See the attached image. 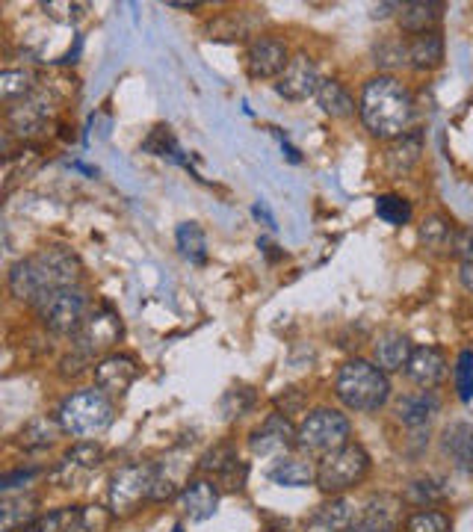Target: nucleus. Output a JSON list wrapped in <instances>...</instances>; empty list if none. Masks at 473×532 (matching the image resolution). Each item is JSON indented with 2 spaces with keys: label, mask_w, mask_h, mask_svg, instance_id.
<instances>
[{
  "label": "nucleus",
  "mask_w": 473,
  "mask_h": 532,
  "mask_svg": "<svg viewBox=\"0 0 473 532\" xmlns=\"http://www.w3.org/2000/svg\"><path fill=\"white\" fill-rule=\"evenodd\" d=\"M157 485V462H134L119 467L110 479V512L116 518H131L142 503L154 500Z\"/></svg>",
  "instance_id": "423d86ee"
},
{
  "label": "nucleus",
  "mask_w": 473,
  "mask_h": 532,
  "mask_svg": "<svg viewBox=\"0 0 473 532\" xmlns=\"http://www.w3.org/2000/svg\"><path fill=\"white\" fill-rule=\"evenodd\" d=\"M423 157V133L408 131L397 139L388 142V151H385V166L391 175H408Z\"/></svg>",
  "instance_id": "5701e85b"
},
{
  "label": "nucleus",
  "mask_w": 473,
  "mask_h": 532,
  "mask_svg": "<svg viewBox=\"0 0 473 532\" xmlns=\"http://www.w3.org/2000/svg\"><path fill=\"white\" fill-rule=\"evenodd\" d=\"M403 532H450V518L438 509H417L406 518Z\"/></svg>",
  "instance_id": "e433bc0d"
},
{
  "label": "nucleus",
  "mask_w": 473,
  "mask_h": 532,
  "mask_svg": "<svg viewBox=\"0 0 473 532\" xmlns=\"http://www.w3.org/2000/svg\"><path fill=\"white\" fill-rule=\"evenodd\" d=\"M101 462H104V450L95 441H80L68 450L66 456L60 459V465L54 467L48 476H51V482L66 488V485H74L83 473L95 470Z\"/></svg>",
  "instance_id": "f3484780"
},
{
  "label": "nucleus",
  "mask_w": 473,
  "mask_h": 532,
  "mask_svg": "<svg viewBox=\"0 0 473 532\" xmlns=\"http://www.w3.org/2000/svg\"><path fill=\"white\" fill-rule=\"evenodd\" d=\"M450 255H456L462 264L473 261V225L471 228H459V231H456V240H453Z\"/></svg>",
  "instance_id": "79ce46f5"
},
{
  "label": "nucleus",
  "mask_w": 473,
  "mask_h": 532,
  "mask_svg": "<svg viewBox=\"0 0 473 532\" xmlns=\"http://www.w3.org/2000/svg\"><path fill=\"white\" fill-rule=\"evenodd\" d=\"M411 201L397 196V193H385L376 199V216L385 222V225H394V228H403L411 222Z\"/></svg>",
  "instance_id": "f704fd0d"
},
{
  "label": "nucleus",
  "mask_w": 473,
  "mask_h": 532,
  "mask_svg": "<svg viewBox=\"0 0 473 532\" xmlns=\"http://www.w3.org/2000/svg\"><path fill=\"white\" fill-rule=\"evenodd\" d=\"M400 521H403V500L391 494L373 497L358 518V524L364 527H391V530H400Z\"/></svg>",
  "instance_id": "bb28decb"
},
{
  "label": "nucleus",
  "mask_w": 473,
  "mask_h": 532,
  "mask_svg": "<svg viewBox=\"0 0 473 532\" xmlns=\"http://www.w3.org/2000/svg\"><path fill=\"white\" fill-rule=\"evenodd\" d=\"M270 479L281 488H308V485H317V470L305 459L281 456V462L270 470Z\"/></svg>",
  "instance_id": "7c9ffc66"
},
{
  "label": "nucleus",
  "mask_w": 473,
  "mask_h": 532,
  "mask_svg": "<svg viewBox=\"0 0 473 532\" xmlns=\"http://www.w3.org/2000/svg\"><path fill=\"white\" fill-rule=\"evenodd\" d=\"M175 243L178 252L190 261V264H204L207 261V237L196 222H181L175 231Z\"/></svg>",
  "instance_id": "2f4dec72"
},
{
  "label": "nucleus",
  "mask_w": 473,
  "mask_h": 532,
  "mask_svg": "<svg viewBox=\"0 0 473 532\" xmlns=\"http://www.w3.org/2000/svg\"><path fill=\"white\" fill-rule=\"evenodd\" d=\"M459 281H462V287H465L468 293H473V261L459 266Z\"/></svg>",
  "instance_id": "c03bdc74"
},
{
  "label": "nucleus",
  "mask_w": 473,
  "mask_h": 532,
  "mask_svg": "<svg viewBox=\"0 0 473 532\" xmlns=\"http://www.w3.org/2000/svg\"><path fill=\"white\" fill-rule=\"evenodd\" d=\"M122 337V320L110 308H98L86 314L83 326L74 334V352L83 361H92L104 352H110Z\"/></svg>",
  "instance_id": "1a4fd4ad"
},
{
  "label": "nucleus",
  "mask_w": 473,
  "mask_h": 532,
  "mask_svg": "<svg viewBox=\"0 0 473 532\" xmlns=\"http://www.w3.org/2000/svg\"><path fill=\"white\" fill-rule=\"evenodd\" d=\"M36 314L48 332L77 334L89 314V302H86V293L77 284H71V287H60V290L48 293L36 305Z\"/></svg>",
  "instance_id": "6e6552de"
},
{
  "label": "nucleus",
  "mask_w": 473,
  "mask_h": 532,
  "mask_svg": "<svg viewBox=\"0 0 473 532\" xmlns=\"http://www.w3.org/2000/svg\"><path fill=\"white\" fill-rule=\"evenodd\" d=\"M358 113L364 128L376 139H397L411 131L414 119V95L406 83L394 74H376L364 83L358 98Z\"/></svg>",
  "instance_id": "f257e3e1"
},
{
  "label": "nucleus",
  "mask_w": 473,
  "mask_h": 532,
  "mask_svg": "<svg viewBox=\"0 0 473 532\" xmlns=\"http://www.w3.org/2000/svg\"><path fill=\"white\" fill-rule=\"evenodd\" d=\"M438 411H441V399L435 391H417L397 402V420L408 432H423V429L429 432V423L435 420Z\"/></svg>",
  "instance_id": "aec40b11"
},
{
  "label": "nucleus",
  "mask_w": 473,
  "mask_h": 532,
  "mask_svg": "<svg viewBox=\"0 0 473 532\" xmlns=\"http://www.w3.org/2000/svg\"><path fill=\"white\" fill-rule=\"evenodd\" d=\"M216 506H219V488L216 482L210 479H190L181 494H178V509L184 518H190L193 524L207 521L216 515Z\"/></svg>",
  "instance_id": "a211bd4d"
},
{
  "label": "nucleus",
  "mask_w": 473,
  "mask_h": 532,
  "mask_svg": "<svg viewBox=\"0 0 473 532\" xmlns=\"http://www.w3.org/2000/svg\"><path fill=\"white\" fill-rule=\"evenodd\" d=\"M36 476H39L36 467H30V470H12V473H6V476L0 479V491H3V494H12L15 488H24V485L33 482Z\"/></svg>",
  "instance_id": "37998d69"
},
{
  "label": "nucleus",
  "mask_w": 473,
  "mask_h": 532,
  "mask_svg": "<svg viewBox=\"0 0 473 532\" xmlns=\"http://www.w3.org/2000/svg\"><path fill=\"white\" fill-rule=\"evenodd\" d=\"M33 71L27 68H6L0 74V98L9 104V101H24L27 95H33Z\"/></svg>",
  "instance_id": "72a5a7b5"
},
{
  "label": "nucleus",
  "mask_w": 473,
  "mask_h": 532,
  "mask_svg": "<svg viewBox=\"0 0 473 532\" xmlns=\"http://www.w3.org/2000/svg\"><path fill=\"white\" fill-rule=\"evenodd\" d=\"M352 532H400V530H391V527H364V524H358Z\"/></svg>",
  "instance_id": "49530a36"
},
{
  "label": "nucleus",
  "mask_w": 473,
  "mask_h": 532,
  "mask_svg": "<svg viewBox=\"0 0 473 532\" xmlns=\"http://www.w3.org/2000/svg\"><path fill=\"white\" fill-rule=\"evenodd\" d=\"M314 98H317L320 110L332 119H346V116L355 113V98L340 80H323Z\"/></svg>",
  "instance_id": "c756f323"
},
{
  "label": "nucleus",
  "mask_w": 473,
  "mask_h": 532,
  "mask_svg": "<svg viewBox=\"0 0 473 532\" xmlns=\"http://www.w3.org/2000/svg\"><path fill=\"white\" fill-rule=\"evenodd\" d=\"M296 429L287 414L275 411L249 435V450L255 456H284L296 447Z\"/></svg>",
  "instance_id": "ddd939ff"
},
{
  "label": "nucleus",
  "mask_w": 473,
  "mask_h": 532,
  "mask_svg": "<svg viewBox=\"0 0 473 532\" xmlns=\"http://www.w3.org/2000/svg\"><path fill=\"white\" fill-rule=\"evenodd\" d=\"M408 48V66L414 71H435L444 63V36L441 30H429V33H417L406 42Z\"/></svg>",
  "instance_id": "b1692460"
},
{
  "label": "nucleus",
  "mask_w": 473,
  "mask_h": 532,
  "mask_svg": "<svg viewBox=\"0 0 473 532\" xmlns=\"http://www.w3.org/2000/svg\"><path fill=\"white\" fill-rule=\"evenodd\" d=\"M42 9H45V15H51V18H57V21H63V24H77L80 18H83V3H57V0H51V3H42Z\"/></svg>",
  "instance_id": "a19ab883"
},
{
  "label": "nucleus",
  "mask_w": 473,
  "mask_h": 532,
  "mask_svg": "<svg viewBox=\"0 0 473 532\" xmlns=\"http://www.w3.org/2000/svg\"><path fill=\"white\" fill-rule=\"evenodd\" d=\"M172 532H184V524H175V527H172Z\"/></svg>",
  "instance_id": "de8ad7c7"
},
{
  "label": "nucleus",
  "mask_w": 473,
  "mask_h": 532,
  "mask_svg": "<svg viewBox=\"0 0 473 532\" xmlns=\"http://www.w3.org/2000/svg\"><path fill=\"white\" fill-rule=\"evenodd\" d=\"M456 231H459V228H456L447 216L432 213V216H426V219L420 222V243H423L426 252L441 255V252H450V249H453Z\"/></svg>",
  "instance_id": "cd10ccee"
},
{
  "label": "nucleus",
  "mask_w": 473,
  "mask_h": 532,
  "mask_svg": "<svg viewBox=\"0 0 473 532\" xmlns=\"http://www.w3.org/2000/svg\"><path fill=\"white\" fill-rule=\"evenodd\" d=\"M335 394L340 405L355 414H373L388 405L391 399V382L388 373L367 358L346 361L335 376Z\"/></svg>",
  "instance_id": "7ed1b4c3"
},
{
  "label": "nucleus",
  "mask_w": 473,
  "mask_h": 532,
  "mask_svg": "<svg viewBox=\"0 0 473 532\" xmlns=\"http://www.w3.org/2000/svg\"><path fill=\"white\" fill-rule=\"evenodd\" d=\"M169 6H172V9H199L196 0H190V3H187V0H169Z\"/></svg>",
  "instance_id": "a18cd8bd"
},
{
  "label": "nucleus",
  "mask_w": 473,
  "mask_h": 532,
  "mask_svg": "<svg viewBox=\"0 0 473 532\" xmlns=\"http://www.w3.org/2000/svg\"><path fill=\"white\" fill-rule=\"evenodd\" d=\"M139 379V364L125 352H110L95 364V388L107 397H122Z\"/></svg>",
  "instance_id": "4468645a"
},
{
  "label": "nucleus",
  "mask_w": 473,
  "mask_h": 532,
  "mask_svg": "<svg viewBox=\"0 0 473 532\" xmlns=\"http://www.w3.org/2000/svg\"><path fill=\"white\" fill-rule=\"evenodd\" d=\"M406 376L420 391H435L447 379V355L438 346H414L406 364Z\"/></svg>",
  "instance_id": "dca6fc26"
},
{
  "label": "nucleus",
  "mask_w": 473,
  "mask_h": 532,
  "mask_svg": "<svg viewBox=\"0 0 473 532\" xmlns=\"http://www.w3.org/2000/svg\"><path fill=\"white\" fill-rule=\"evenodd\" d=\"M349 417L338 408H314L296 429V447L308 456H329L343 444H349Z\"/></svg>",
  "instance_id": "39448f33"
},
{
  "label": "nucleus",
  "mask_w": 473,
  "mask_h": 532,
  "mask_svg": "<svg viewBox=\"0 0 473 532\" xmlns=\"http://www.w3.org/2000/svg\"><path fill=\"white\" fill-rule=\"evenodd\" d=\"M320 83H323V80H320V71L314 66V60H311L308 54H296V57H290V66L284 68V74L278 77L275 92H278L284 101L299 104V101L314 98L317 89H320Z\"/></svg>",
  "instance_id": "9b49d317"
},
{
  "label": "nucleus",
  "mask_w": 473,
  "mask_h": 532,
  "mask_svg": "<svg viewBox=\"0 0 473 532\" xmlns=\"http://www.w3.org/2000/svg\"><path fill=\"white\" fill-rule=\"evenodd\" d=\"M60 420H51V417H36V420H30L24 429H21V435H18V447L24 450V453H42V450H51L54 447V441H57V435H60Z\"/></svg>",
  "instance_id": "c85d7f7f"
},
{
  "label": "nucleus",
  "mask_w": 473,
  "mask_h": 532,
  "mask_svg": "<svg viewBox=\"0 0 473 532\" xmlns=\"http://www.w3.org/2000/svg\"><path fill=\"white\" fill-rule=\"evenodd\" d=\"M255 405V394L249 388H231L225 397H222V417L225 420H234V417H243L249 408Z\"/></svg>",
  "instance_id": "58836bf2"
},
{
  "label": "nucleus",
  "mask_w": 473,
  "mask_h": 532,
  "mask_svg": "<svg viewBox=\"0 0 473 532\" xmlns=\"http://www.w3.org/2000/svg\"><path fill=\"white\" fill-rule=\"evenodd\" d=\"M113 417H116L113 402L98 388H83V391L68 394L57 411L63 432L71 438H95L104 429H110Z\"/></svg>",
  "instance_id": "20e7f679"
},
{
  "label": "nucleus",
  "mask_w": 473,
  "mask_h": 532,
  "mask_svg": "<svg viewBox=\"0 0 473 532\" xmlns=\"http://www.w3.org/2000/svg\"><path fill=\"white\" fill-rule=\"evenodd\" d=\"M376 63L379 66H408L406 42H382L376 48Z\"/></svg>",
  "instance_id": "ea45409f"
},
{
  "label": "nucleus",
  "mask_w": 473,
  "mask_h": 532,
  "mask_svg": "<svg viewBox=\"0 0 473 532\" xmlns=\"http://www.w3.org/2000/svg\"><path fill=\"white\" fill-rule=\"evenodd\" d=\"M441 450L444 456L459 467L462 473H473V426L471 423H453L444 429L441 438Z\"/></svg>",
  "instance_id": "a878e982"
},
{
  "label": "nucleus",
  "mask_w": 473,
  "mask_h": 532,
  "mask_svg": "<svg viewBox=\"0 0 473 532\" xmlns=\"http://www.w3.org/2000/svg\"><path fill=\"white\" fill-rule=\"evenodd\" d=\"M290 66V51L275 36H258L246 51V71L252 80H278Z\"/></svg>",
  "instance_id": "f8f14e48"
},
{
  "label": "nucleus",
  "mask_w": 473,
  "mask_h": 532,
  "mask_svg": "<svg viewBox=\"0 0 473 532\" xmlns=\"http://www.w3.org/2000/svg\"><path fill=\"white\" fill-rule=\"evenodd\" d=\"M54 113H57V107H54L51 92H33L24 101H18L15 107L6 110V122H9V131L15 136H33V133L48 128Z\"/></svg>",
  "instance_id": "9d476101"
},
{
  "label": "nucleus",
  "mask_w": 473,
  "mask_h": 532,
  "mask_svg": "<svg viewBox=\"0 0 473 532\" xmlns=\"http://www.w3.org/2000/svg\"><path fill=\"white\" fill-rule=\"evenodd\" d=\"M441 15H444V3H441V0H411V3H400V27L406 30L408 36L438 30Z\"/></svg>",
  "instance_id": "393cba45"
},
{
  "label": "nucleus",
  "mask_w": 473,
  "mask_h": 532,
  "mask_svg": "<svg viewBox=\"0 0 473 532\" xmlns=\"http://www.w3.org/2000/svg\"><path fill=\"white\" fill-rule=\"evenodd\" d=\"M39 518L36 494H3L0 500V532H21Z\"/></svg>",
  "instance_id": "412c9836"
},
{
  "label": "nucleus",
  "mask_w": 473,
  "mask_h": 532,
  "mask_svg": "<svg viewBox=\"0 0 473 532\" xmlns=\"http://www.w3.org/2000/svg\"><path fill=\"white\" fill-rule=\"evenodd\" d=\"M199 467H202V473L213 476L219 485H225L231 491H240L249 476V467L246 462H240V456L231 444H216L213 450H207Z\"/></svg>",
  "instance_id": "2eb2a0df"
},
{
  "label": "nucleus",
  "mask_w": 473,
  "mask_h": 532,
  "mask_svg": "<svg viewBox=\"0 0 473 532\" xmlns=\"http://www.w3.org/2000/svg\"><path fill=\"white\" fill-rule=\"evenodd\" d=\"M406 500L420 506V509H432L435 503H444L447 500V485L441 479H411L406 488Z\"/></svg>",
  "instance_id": "473e14b6"
},
{
  "label": "nucleus",
  "mask_w": 473,
  "mask_h": 532,
  "mask_svg": "<svg viewBox=\"0 0 473 532\" xmlns=\"http://www.w3.org/2000/svg\"><path fill=\"white\" fill-rule=\"evenodd\" d=\"M370 473V456L361 444H343L338 450H332L329 456L320 459L317 465V488L323 494L338 497L343 491L361 485Z\"/></svg>",
  "instance_id": "0eeeda50"
},
{
  "label": "nucleus",
  "mask_w": 473,
  "mask_h": 532,
  "mask_svg": "<svg viewBox=\"0 0 473 532\" xmlns=\"http://www.w3.org/2000/svg\"><path fill=\"white\" fill-rule=\"evenodd\" d=\"M453 379H456V394L462 402H473V352L465 349L459 352L456 358V370H453Z\"/></svg>",
  "instance_id": "4c0bfd02"
},
{
  "label": "nucleus",
  "mask_w": 473,
  "mask_h": 532,
  "mask_svg": "<svg viewBox=\"0 0 473 532\" xmlns=\"http://www.w3.org/2000/svg\"><path fill=\"white\" fill-rule=\"evenodd\" d=\"M358 518V506L338 494L314 512V518L308 521V532H352L358 527Z\"/></svg>",
  "instance_id": "6ab92c4d"
},
{
  "label": "nucleus",
  "mask_w": 473,
  "mask_h": 532,
  "mask_svg": "<svg viewBox=\"0 0 473 532\" xmlns=\"http://www.w3.org/2000/svg\"><path fill=\"white\" fill-rule=\"evenodd\" d=\"M411 352H414V346H411V340L403 332H382L373 340V361L385 373L406 370Z\"/></svg>",
  "instance_id": "4be33fe9"
},
{
  "label": "nucleus",
  "mask_w": 473,
  "mask_h": 532,
  "mask_svg": "<svg viewBox=\"0 0 473 532\" xmlns=\"http://www.w3.org/2000/svg\"><path fill=\"white\" fill-rule=\"evenodd\" d=\"M80 258L63 249H42L30 258H21L18 264H12L9 269V293L24 302V305H39L48 293L60 290V287H71L80 278Z\"/></svg>",
  "instance_id": "f03ea898"
},
{
  "label": "nucleus",
  "mask_w": 473,
  "mask_h": 532,
  "mask_svg": "<svg viewBox=\"0 0 473 532\" xmlns=\"http://www.w3.org/2000/svg\"><path fill=\"white\" fill-rule=\"evenodd\" d=\"M142 151H148V154H154V157H169L172 163H181V166L190 169V163L181 157V148H178L175 136L169 133L166 125H160V128H154V131L148 133V139L142 142Z\"/></svg>",
  "instance_id": "c9c22d12"
}]
</instances>
